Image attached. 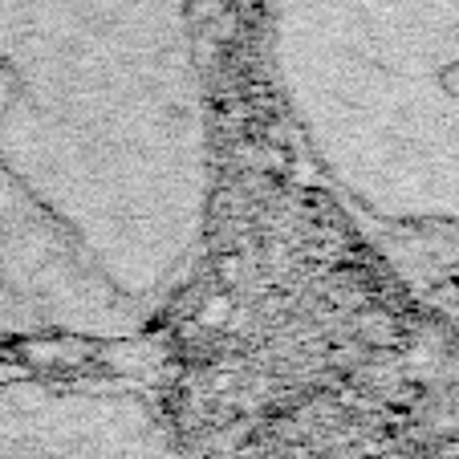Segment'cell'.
Here are the masks:
<instances>
[{"instance_id":"obj_1","label":"cell","mask_w":459,"mask_h":459,"mask_svg":"<svg viewBox=\"0 0 459 459\" xmlns=\"http://www.w3.org/2000/svg\"><path fill=\"white\" fill-rule=\"evenodd\" d=\"M208 212L195 0H0V333L151 330Z\"/></svg>"},{"instance_id":"obj_2","label":"cell","mask_w":459,"mask_h":459,"mask_svg":"<svg viewBox=\"0 0 459 459\" xmlns=\"http://www.w3.org/2000/svg\"><path fill=\"white\" fill-rule=\"evenodd\" d=\"M297 139L370 232L459 236V0H273Z\"/></svg>"},{"instance_id":"obj_3","label":"cell","mask_w":459,"mask_h":459,"mask_svg":"<svg viewBox=\"0 0 459 459\" xmlns=\"http://www.w3.org/2000/svg\"><path fill=\"white\" fill-rule=\"evenodd\" d=\"M0 459H183L143 390L114 378H0Z\"/></svg>"}]
</instances>
